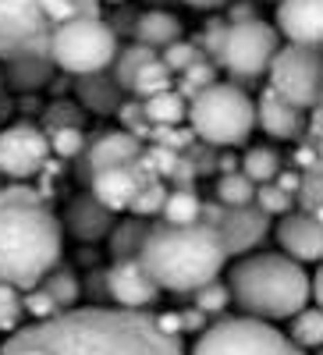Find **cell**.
Instances as JSON below:
<instances>
[{
  "mask_svg": "<svg viewBox=\"0 0 323 355\" xmlns=\"http://www.w3.org/2000/svg\"><path fill=\"white\" fill-rule=\"evenodd\" d=\"M277 167H281V153L274 150V146H252V150H245L238 171L249 178L252 185H263V182H270V178L277 174Z\"/></svg>",
  "mask_w": 323,
  "mask_h": 355,
  "instance_id": "30",
  "label": "cell"
},
{
  "mask_svg": "<svg viewBox=\"0 0 323 355\" xmlns=\"http://www.w3.org/2000/svg\"><path fill=\"white\" fill-rule=\"evenodd\" d=\"M82 288V295H85V299H89L93 306H107L110 302V291H107V270H100V266H96V270L89 274V277H85V284H78Z\"/></svg>",
  "mask_w": 323,
  "mask_h": 355,
  "instance_id": "47",
  "label": "cell"
},
{
  "mask_svg": "<svg viewBox=\"0 0 323 355\" xmlns=\"http://www.w3.org/2000/svg\"><path fill=\"white\" fill-rule=\"evenodd\" d=\"M146 231H150V220L146 217H121V220H114L110 234H107V242H110V259H132L139 256V245L146 239Z\"/></svg>",
  "mask_w": 323,
  "mask_h": 355,
  "instance_id": "23",
  "label": "cell"
},
{
  "mask_svg": "<svg viewBox=\"0 0 323 355\" xmlns=\"http://www.w3.org/2000/svg\"><path fill=\"white\" fill-rule=\"evenodd\" d=\"M85 121V110L78 103H68V100H53L43 114V132L50 128H82Z\"/></svg>",
  "mask_w": 323,
  "mask_h": 355,
  "instance_id": "39",
  "label": "cell"
},
{
  "mask_svg": "<svg viewBox=\"0 0 323 355\" xmlns=\"http://www.w3.org/2000/svg\"><path fill=\"white\" fill-rule=\"evenodd\" d=\"M182 75V82H174V89L182 93V100L189 103L192 96H199L207 85H213L217 82V64L210 61V57H202V61H195V64H189L185 71H178Z\"/></svg>",
  "mask_w": 323,
  "mask_h": 355,
  "instance_id": "31",
  "label": "cell"
},
{
  "mask_svg": "<svg viewBox=\"0 0 323 355\" xmlns=\"http://www.w3.org/2000/svg\"><path fill=\"white\" fill-rule=\"evenodd\" d=\"M78 284H82V281H78V274H75V270H68V266H61V263H57L53 270H46V274H43V281H40V288L50 295L53 306L61 309V313L78 306V299H82V288H78Z\"/></svg>",
  "mask_w": 323,
  "mask_h": 355,
  "instance_id": "24",
  "label": "cell"
},
{
  "mask_svg": "<svg viewBox=\"0 0 323 355\" xmlns=\"http://www.w3.org/2000/svg\"><path fill=\"white\" fill-rule=\"evenodd\" d=\"M46 199L50 196H43L28 182H8L0 189V206H46Z\"/></svg>",
  "mask_w": 323,
  "mask_h": 355,
  "instance_id": "42",
  "label": "cell"
},
{
  "mask_svg": "<svg viewBox=\"0 0 323 355\" xmlns=\"http://www.w3.org/2000/svg\"><path fill=\"white\" fill-rule=\"evenodd\" d=\"M185 121L195 132V139L207 146H217V150H224V146H245V139L256 128L252 96L234 82H213L199 96L189 100Z\"/></svg>",
  "mask_w": 323,
  "mask_h": 355,
  "instance_id": "6",
  "label": "cell"
},
{
  "mask_svg": "<svg viewBox=\"0 0 323 355\" xmlns=\"http://www.w3.org/2000/svg\"><path fill=\"white\" fill-rule=\"evenodd\" d=\"M277 242L284 249V256H291L295 263H316L323 256V227H320V214H306V210H288L281 214L277 224Z\"/></svg>",
  "mask_w": 323,
  "mask_h": 355,
  "instance_id": "16",
  "label": "cell"
},
{
  "mask_svg": "<svg viewBox=\"0 0 323 355\" xmlns=\"http://www.w3.org/2000/svg\"><path fill=\"white\" fill-rule=\"evenodd\" d=\"M199 196L192 189H167L160 202V220L164 224H195L199 220Z\"/></svg>",
  "mask_w": 323,
  "mask_h": 355,
  "instance_id": "29",
  "label": "cell"
},
{
  "mask_svg": "<svg viewBox=\"0 0 323 355\" xmlns=\"http://www.w3.org/2000/svg\"><path fill=\"white\" fill-rule=\"evenodd\" d=\"M139 263L157 281L160 291L192 295L207 281H213L224 263V242L210 224H150L139 245Z\"/></svg>",
  "mask_w": 323,
  "mask_h": 355,
  "instance_id": "2",
  "label": "cell"
},
{
  "mask_svg": "<svg viewBox=\"0 0 323 355\" xmlns=\"http://www.w3.org/2000/svg\"><path fill=\"white\" fill-rule=\"evenodd\" d=\"M0 355H185L142 309H64L11 331Z\"/></svg>",
  "mask_w": 323,
  "mask_h": 355,
  "instance_id": "1",
  "label": "cell"
},
{
  "mask_svg": "<svg viewBox=\"0 0 323 355\" xmlns=\"http://www.w3.org/2000/svg\"><path fill=\"white\" fill-rule=\"evenodd\" d=\"M21 316H25V309H21V291H18L15 284H8V281H0V334L18 331V327H21Z\"/></svg>",
  "mask_w": 323,
  "mask_h": 355,
  "instance_id": "37",
  "label": "cell"
},
{
  "mask_svg": "<svg viewBox=\"0 0 323 355\" xmlns=\"http://www.w3.org/2000/svg\"><path fill=\"white\" fill-rule=\"evenodd\" d=\"M288 341L295 345V348H302V352L320 348V341H323V313H320L316 306H302L295 316H291V334H288Z\"/></svg>",
  "mask_w": 323,
  "mask_h": 355,
  "instance_id": "28",
  "label": "cell"
},
{
  "mask_svg": "<svg viewBox=\"0 0 323 355\" xmlns=\"http://www.w3.org/2000/svg\"><path fill=\"white\" fill-rule=\"evenodd\" d=\"M150 139L157 146H167V150H174V153H185L195 142V132L182 128V125H150Z\"/></svg>",
  "mask_w": 323,
  "mask_h": 355,
  "instance_id": "41",
  "label": "cell"
},
{
  "mask_svg": "<svg viewBox=\"0 0 323 355\" xmlns=\"http://www.w3.org/2000/svg\"><path fill=\"white\" fill-rule=\"evenodd\" d=\"M174 85V75L171 68L160 61V53L153 57V61H146L135 75H132V85H128V93L135 100H146V96H153V93H164V89Z\"/></svg>",
  "mask_w": 323,
  "mask_h": 355,
  "instance_id": "26",
  "label": "cell"
},
{
  "mask_svg": "<svg viewBox=\"0 0 323 355\" xmlns=\"http://www.w3.org/2000/svg\"><path fill=\"white\" fill-rule=\"evenodd\" d=\"M142 157H146V164H150V171L157 174V178H171V171L178 167V160H182V153H174V150H167V146H150V150H142Z\"/></svg>",
  "mask_w": 323,
  "mask_h": 355,
  "instance_id": "46",
  "label": "cell"
},
{
  "mask_svg": "<svg viewBox=\"0 0 323 355\" xmlns=\"http://www.w3.org/2000/svg\"><path fill=\"white\" fill-rule=\"evenodd\" d=\"M217 234H220L227 256H245V252H256L263 242H267L270 217L263 214L256 202L224 206V214H220V220H217Z\"/></svg>",
  "mask_w": 323,
  "mask_h": 355,
  "instance_id": "13",
  "label": "cell"
},
{
  "mask_svg": "<svg viewBox=\"0 0 323 355\" xmlns=\"http://www.w3.org/2000/svg\"><path fill=\"white\" fill-rule=\"evenodd\" d=\"M185 100L178 89H164V93H153V96H146L142 100V114H146V121L150 125H182L185 121Z\"/></svg>",
  "mask_w": 323,
  "mask_h": 355,
  "instance_id": "25",
  "label": "cell"
},
{
  "mask_svg": "<svg viewBox=\"0 0 323 355\" xmlns=\"http://www.w3.org/2000/svg\"><path fill=\"white\" fill-rule=\"evenodd\" d=\"M164 4H167V0H164Z\"/></svg>",
  "mask_w": 323,
  "mask_h": 355,
  "instance_id": "54",
  "label": "cell"
},
{
  "mask_svg": "<svg viewBox=\"0 0 323 355\" xmlns=\"http://www.w3.org/2000/svg\"><path fill=\"white\" fill-rule=\"evenodd\" d=\"M0 96H4V78H0Z\"/></svg>",
  "mask_w": 323,
  "mask_h": 355,
  "instance_id": "53",
  "label": "cell"
},
{
  "mask_svg": "<svg viewBox=\"0 0 323 355\" xmlns=\"http://www.w3.org/2000/svg\"><path fill=\"white\" fill-rule=\"evenodd\" d=\"M252 114H256V125L267 132L270 139L299 142L302 132H306V110L295 107V103H288L281 93H274L270 85L252 100Z\"/></svg>",
  "mask_w": 323,
  "mask_h": 355,
  "instance_id": "17",
  "label": "cell"
},
{
  "mask_svg": "<svg viewBox=\"0 0 323 355\" xmlns=\"http://www.w3.org/2000/svg\"><path fill=\"white\" fill-rule=\"evenodd\" d=\"M64 227L50 206H0V281L36 288L61 263Z\"/></svg>",
  "mask_w": 323,
  "mask_h": 355,
  "instance_id": "4",
  "label": "cell"
},
{
  "mask_svg": "<svg viewBox=\"0 0 323 355\" xmlns=\"http://www.w3.org/2000/svg\"><path fill=\"white\" fill-rule=\"evenodd\" d=\"M107 291H110V302L121 306V309H146V306H153L160 299V288H157V281L150 274H146V266L139 263V256L110 263Z\"/></svg>",
  "mask_w": 323,
  "mask_h": 355,
  "instance_id": "15",
  "label": "cell"
},
{
  "mask_svg": "<svg viewBox=\"0 0 323 355\" xmlns=\"http://www.w3.org/2000/svg\"><path fill=\"white\" fill-rule=\"evenodd\" d=\"M252 18H259L256 0H227V4H224V21H227V25L252 21Z\"/></svg>",
  "mask_w": 323,
  "mask_h": 355,
  "instance_id": "48",
  "label": "cell"
},
{
  "mask_svg": "<svg viewBox=\"0 0 323 355\" xmlns=\"http://www.w3.org/2000/svg\"><path fill=\"white\" fill-rule=\"evenodd\" d=\"M227 291L245 316L291 320L313 299V277L284 252H245L227 270Z\"/></svg>",
  "mask_w": 323,
  "mask_h": 355,
  "instance_id": "3",
  "label": "cell"
},
{
  "mask_svg": "<svg viewBox=\"0 0 323 355\" xmlns=\"http://www.w3.org/2000/svg\"><path fill=\"white\" fill-rule=\"evenodd\" d=\"M153 323H157V331H160V334H167V338H182V316H178V313H160V316H153Z\"/></svg>",
  "mask_w": 323,
  "mask_h": 355,
  "instance_id": "50",
  "label": "cell"
},
{
  "mask_svg": "<svg viewBox=\"0 0 323 355\" xmlns=\"http://www.w3.org/2000/svg\"><path fill=\"white\" fill-rule=\"evenodd\" d=\"M157 57V50L153 46H142V43H128V46H117V53H114V61H110V75H114V82L128 93V85H132V75L146 64V61H153Z\"/></svg>",
  "mask_w": 323,
  "mask_h": 355,
  "instance_id": "27",
  "label": "cell"
},
{
  "mask_svg": "<svg viewBox=\"0 0 323 355\" xmlns=\"http://www.w3.org/2000/svg\"><path fill=\"white\" fill-rule=\"evenodd\" d=\"M142 139H135L132 132L117 128V132H100L96 139L85 142V150L78 153V167H75V178L89 185V178L103 167H114V164H132L142 157Z\"/></svg>",
  "mask_w": 323,
  "mask_h": 355,
  "instance_id": "14",
  "label": "cell"
},
{
  "mask_svg": "<svg viewBox=\"0 0 323 355\" xmlns=\"http://www.w3.org/2000/svg\"><path fill=\"white\" fill-rule=\"evenodd\" d=\"M281 46V36L277 28L267 25L263 18H252V21H238V25H227L224 33V43H220V53L217 61L234 82H256L267 75L270 68V57L277 53Z\"/></svg>",
  "mask_w": 323,
  "mask_h": 355,
  "instance_id": "9",
  "label": "cell"
},
{
  "mask_svg": "<svg viewBox=\"0 0 323 355\" xmlns=\"http://www.w3.org/2000/svg\"><path fill=\"white\" fill-rule=\"evenodd\" d=\"M164 196H167V185L160 182V178H153V182H146L139 192H135V199H132V206H128V214H135V217H157L160 214V202H164Z\"/></svg>",
  "mask_w": 323,
  "mask_h": 355,
  "instance_id": "38",
  "label": "cell"
},
{
  "mask_svg": "<svg viewBox=\"0 0 323 355\" xmlns=\"http://www.w3.org/2000/svg\"><path fill=\"white\" fill-rule=\"evenodd\" d=\"M117 53V33L100 15H78L64 21L46 43V57L64 75H93L110 68Z\"/></svg>",
  "mask_w": 323,
  "mask_h": 355,
  "instance_id": "7",
  "label": "cell"
},
{
  "mask_svg": "<svg viewBox=\"0 0 323 355\" xmlns=\"http://www.w3.org/2000/svg\"><path fill=\"white\" fill-rule=\"evenodd\" d=\"M160 61L171 68V75H178V71H185L189 64H195V61H202V50L192 43V40H174L171 46H164L160 50Z\"/></svg>",
  "mask_w": 323,
  "mask_h": 355,
  "instance_id": "40",
  "label": "cell"
},
{
  "mask_svg": "<svg viewBox=\"0 0 323 355\" xmlns=\"http://www.w3.org/2000/svg\"><path fill=\"white\" fill-rule=\"evenodd\" d=\"M103 0H0V61L46 53L50 36L78 15H100Z\"/></svg>",
  "mask_w": 323,
  "mask_h": 355,
  "instance_id": "5",
  "label": "cell"
},
{
  "mask_svg": "<svg viewBox=\"0 0 323 355\" xmlns=\"http://www.w3.org/2000/svg\"><path fill=\"white\" fill-rule=\"evenodd\" d=\"M85 132L82 128H50L46 132V146H50V157H61V160H68V157H78L82 150H85Z\"/></svg>",
  "mask_w": 323,
  "mask_h": 355,
  "instance_id": "35",
  "label": "cell"
},
{
  "mask_svg": "<svg viewBox=\"0 0 323 355\" xmlns=\"http://www.w3.org/2000/svg\"><path fill=\"white\" fill-rule=\"evenodd\" d=\"M323 164H313L306 171H299V189H295V206L306 214H320V199H323Z\"/></svg>",
  "mask_w": 323,
  "mask_h": 355,
  "instance_id": "33",
  "label": "cell"
},
{
  "mask_svg": "<svg viewBox=\"0 0 323 355\" xmlns=\"http://www.w3.org/2000/svg\"><path fill=\"white\" fill-rule=\"evenodd\" d=\"M192 306L199 309V313H207V316H217V313H224L227 306H231V291H227V284L224 281H207L202 288H195L192 291Z\"/></svg>",
  "mask_w": 323,
  "mask_h": 355,
  "instance_id": "34",
  "label": "cell"
},
{
  "mask_svg": "<svg viewBox=\"0 0 323 355\" xmlns=\"http://www.w3.org/2000/svg\"><path fill=\"white\" fill-rule=\"evenodd\" d=\"M114 114L121 117L125 132H132L135 139H146V135H150V121H146V114H142V100H135V96H132V100H121Z\"/></svg>",
  "mask_w": 323,
  "mask_h": 355,
  "instance_id": "43",
  "label": "cell"
},
{
  "mask_svg": "<svg viewBox=\"0 0 323 355\" xmlns=\"http://www.w3.org/2000/svg\"><path fill=\"white\" fill-rule=\"evenodd\" d=\"M50 160L46 132L36 125H8L0 128V174L8 182H28V178L43 174Z\"/></svg>",
  "mask_w": 323,
  "mask_h": 355,
  "instance_id": "11",
  "label": "cell"
},
{
  "mask_svg": "<svg viewBox=\"0 0 323 355\" xmlns=\"http://www.w3.org/2000/svg\"><path fill=\"white\" fill-rule=\"evenodd\" d=\"M53 61L46 53H15L4 61V71H0V78H4V85H11V93L18 96H33L40 93V89H46L53 82Z\"/></svg>",
  "mask_w": 323,
  "mask_h": 355,
  "instance_id": "20",
  "label": "cell"
},
{
  "mask_svg": "<svg viewBox=\"0 0 323 355\" xmlns=\"http://www.w3.org/2000/svg\"><path fill=\"white\" fill-rule=\"evenodd\" d=\"M132 33H135V43L153 46V50L160 53L164 46H171L174 40H182V36H185V25H182L178 15H171V11L157 8V11H142V15H135Z\"/></svg>",
  "mask_w": 323,
  "mask_h": 355,
  "instance_id": "22",
  "label": "cell"
},
{
  "mask_svg": "<svg viewBox=\"0 0 323 355\" xmlns=\"http://www.w3.org/2000/svg\"><path fill=\"white\" fill-rule=\"evenodd\" d=\"M75 96H78V107L89 110V114H114L117 103L125 100V89L114 82L110 68L103 71H93V75H75Z\"/></svg>",
  "mask_w": 323,
  "mask_h": 355,
  "instance_id": "21",
  "label": "cell"
},
{
  "mask_svg": "<svg viewBox=\"0 0 323 355\" xmlns=\"http://www.w3.org/2000/svg\"><path fill=\"white\" fill-rule=\"evenodd\" d=\"M178 316H182V334H202L207 331V313H199L195 306L192 309H178Z\"/></svg>",
  "mask_w": 323,
  "mask_h": 355,
  "instance_id": "49",
  "label": "cell"
},
{
  "mask_svg": "<svg viewBox=\"0 0 323 355\" xmlns=\"http://www.w3.org/2000/svg\"><path fill=\"white\" fill-rule=\"evenodd\" d=\"M270 89L302 110L320 107V46L284 43L270 57Z\"/></svg>",
  "mask_w": 323,
  "mask_h": 355,
  "instance_id": "10",
  "label": "cell"
},
{
  "mask_svg": "<svg viewBox=\"0 0 323 355\" xmlns=\"http://www.w3.org/2000/svg\"><path fill=\"white\" fill-rule=\"evenodd\" d=\"M277 36L299 46H320L323 0H277Z\"/></svg>",
  "mask_w": 323,
  "mask_h": 355,
  "instance_id": "19",
  "label": "cell"
},
{
  "mask_svg": "<svg viewBox=\"0 0 323 355\" xmlns=\"http://www.w3.org/2000/svg\"><path fill=\"white\" fill-rule=\"evenodd\" d=\"M224 33H227V21H224V18H210L207 25H202L199 40H192V43L202 50V57H210V61H217L220 43H224Z\"/></svg>",
  "mask_w": 323,
  "mask_h": 355,
  "instance_id": "44",
  "label": "cell"
},
{
  "mask_svg": "<svg viewBox=\"0 0 323 355\" xmlns=\"http://www.w3.org/2000/svg\"><path fill=\"white\" fill-rule=\"evenodd\" d=\"M192 355H306L288 341L277 327H270V320L256 316H231L213 323L210 331H202Z\"/></svg>",
  "mask_w": 323,
  "mask_h": 355,
  "instance_id": "8",
  "label": "cell"
},
{
  "mask_svg": "<svg viewBox=\"0 0 323 355\" xmlns=\"http://www.w3.org/2000/svg\"><path fill=\"white\" fill-rule=\"evenodd\" d=\"M153 171H150V164H146V157H139V160H132V164H114V167H103V171H96L93 178H89V192L107 206V210H114V214H125L128 206H132V199H135V192L146 185V182H153ZM164 182V178H160Z\"/></svg>",
  "mask_w": 323,
  "mask_h": 355,
  "instance_id": "12",
  "label": "cell"
},
{
  "mask_svg": "<svg viewBox=\"0 0 323 355\" xmlns=\"http://www.w3.org/2000/svg\"><path fill=\"white\" fill-rule=\"evenodd\" d=\"M185 8H195V11H220L227 0H182Z\"/></svg>",
  "mask_w": 323,
  "mask_h": 355,
  "instance_id": "52",
  "label": "cell"
},
{
  "mask_svg": "<svg viewBox=\"0 0 323 355\" xmlns=\"http://www.w3.org/2000/svg\"><path fill=\"white\" fill-rule=\"evenodd\" d=\"M21 309H25L28 316H36V320H50V316H57V313H61V309L53 306V299H50V295H46L40 284L21 291Z\"/></svg>",
  "mask_w": 323,
  "mask_h": 355,
  "instance_id": "45",
  "label": "cell"
},
{
  "mask_svg": "<svg viewBox=\"0 0 323 355\" xmlns=\"http://www.w3.org/2000/svg\"><path fill=\"white\" fill-rule=\"evenodd\" d=\"M295 164H299V171H306V167L320 164V146H309V142H302V139H299V150H295Z\"/></svg>",
  "mask_w": 323,
  "mask_h": 355,
  "instance_id": "51",
  "label": "cell"
},
{
  "mask_svg": "<svg viewBox=\"0 0 323 355\" xmlns=\"http://www.w3.org/2000/svg\"><path fill=\"white\" fill-rule=\"evenodd\" d=\"M252 192H256V185L242 171H227L217 178V202H224V206H245V202H252Z\"/></svg>",
  "mask_w": 323,
  "mask_h": 355,
  "instance_id": "32",
  "label": "cell"
},
{
  "mask_svg": "<svg viewBox=\"0 0 323 355\" xmlns=\"http://www.w3.org/2000/svg\"><path fill=\"white\" fill-rule=\"evenodd\" d=\"M252 202H256V206H259V210L267 214V217H281V214H288V210H295V196L281 192L274 182H263V185H256Z\"/></svg>",
  "mask_w": 323,
  "mask_h": 355,
  "instance_id": "36",
  "label": "cell"
},
{
  "mask_svg": "<svg viewBox=\"0 0 323 355\" xmlns=\"http://www.w3.org/2000/svg\"><path fill=\"white\" fill-rule=\"evenodd\" d=\"M114 220H117L114 210H107L93 192H82V196L68 199L61 227L71 234L75 242H103L110 234V227H114Z\"/></svg>",
  "mask_w": 323,
  "mask_h": 355,
  "instance_id": "18",
  "label": "cell"
}]
</instances>
